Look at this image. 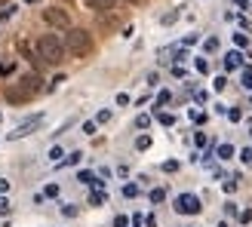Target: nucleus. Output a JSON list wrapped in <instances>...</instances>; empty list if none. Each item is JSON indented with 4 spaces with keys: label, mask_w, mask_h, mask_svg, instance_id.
Here are the masks:
<instances>
[{
    "label": "nucleus",
    "mask_w": 252,
    "mask_h": 227,
    "mask_svg": "<svg viewBox=\"0 0 252 227\" xmlns=\"http://www.w3.org/2000/svg\"><path fill=\"white\" fill-rule=\"evenodd\" d=\"M62 56H65V43H62L56 34H43L40 40H37V58L40 61H46V65H59Z\"/></svg>",
    "instance_id": "nucleus-1"
},
{
    "label": "nucleus",
    "mask_w": 252,
    "mask_h": 227,
    "mask_svg": "<svg viewBox=\"0 0 252 227\" xmlns=\"http://www.w3.org/2000/svg\"><path fill=\"white\" fill-rule=\"evenodd\" d=\"M65 49H68L71 56H77V58L90 56V53H93V37H90V31H83V28H68V34H65Z\"/></svg>",
    "instance_id": "nucleus-2"
},
{
    "label": "nucleus",
    "mask_w": 252,
    "mask_h": 227,
    "mask_svg": "<svg viewBox=\"0 0 252 227\" xmlns=\"http://www.w3.org/2000/svg\"><path fill=\"white\" fill-rule=\"evenodd\" d=\"M37 92H40V77L28 74V77H22V83H16V86H9V89H6V102L19 105V102H28V98L37 95Z\"/></svg>",
    "instance_id": "nucleus-3"
},
{
    "label": "nucleus",
    "mask_w": 252,
    "mask_h": 227,
    "mask_svg": "<svg viewBox=\"0 0 252 227\" xmlns=\"http://www.w3.org/2000/svg\"><path fill=\"white\" fill-rule=\"evenodd\" d=\"M203 209L200 206V199L194 194H182V197H175V212L179 215H197V212Z\"/></svg>",
    "instance_id": "nucleus-4"
},
{
    "label": "nucleus",
    "mask_w": 252,
    "mask_h": 227,
    "mask_svg": "<svg viewBox=\"0 0 252 227\" xmlns=\"http://www.w3.org/2000/svg\"><path fill=\"white\" fill-rule=\"evenodd\" d=\"M43 19L53 25V28H65V31L71 28L68 12H65V9H59V6H46V9H43Z\"/></svg>",
    "instance_id": "nucleus-5"
},
{
    "label": "nucleus",
    "mask_w": 252,
    "mask_h": 227,
    "mask_svg": "<svg viewBox=\"0 0 252 227\" xmlns=\"http://www.w3.org/2000/svg\"><path fill=\"white\" fill-rule=\"evenodd\" d=\"M40 123H43V114H34V117H28L25 123L16 126V132H9V142H12V138H25V135H31Z\"/></svg>",
    "instance_id": "nucleus-6"
},
{
    "label": "nucleus",
    "mask_w": 252,
    "mask_h": 227,
    "mask_svg": "<svg viewBox=\"0 0 252 227\" xmlns=\"http://www.w3.org/2000/svg\"><path fill=\"white\" fill-rule=\"evenodd\" d=\"M240 65H243V56L237 53V49H234V53H228V56H224V68H228V71L240 68Z\"/></svg>",
    "instance_id": "nucleus-7"
},
{
    "label": "nucleus",
    "mask_w": 252,
    "mask_h": 227,
    "mask_svg": "<svg viewBox=\"0 0 252 227\" xmlns=\"http://www.w3.org/2000/svg\"><path fill=\"white\" fill-rule=\"evenodd\" d=\"M117 0H86V6L90 9H98V12H105V9H114Z\"/></svg>",
    "instance_id": "nucleus-8"
},
{
    "label": "nucleus",
    "mask_w": 252,
    "mask_h": 227,
    "mask_svg": "<svg viewBox=\"0 0 252 227\" xmlns=\"http://www.w3.org/2000/svg\"><path fill=\"white\" fill-rule=\"evenodd\" d=\"M216 154H219V160H231L234 157V144H219Z\"/></svg>",
    "instance_id": "nucleus-9"
},
{
    "label": "nucleus",
    "mask_w": 252,
    "mask_h": 227,
    "mask_svg": "<svg viewBox=\"0 0 252 227\" xmlns=\"http://www.w3.org/2000/svg\"><path fill=\"white\" fill-rule=\"evenodd\" d=\"M163 199H166V191H163V187H154V191H151V203H163Z\"/></svg>",
    "instance_id": "nucleus-10"
},
{
    "label": "nucleus",
    "mask_w": 252,
    "mask_h": 227,
    "mask_svg": "<svg viewBox=\"0 0 252 227\" xmlns=\"http://www.w3.org/2000/svg\"><path fill=\"white\" fill-rule=\"evenodd\" d=\"M157 120H160L163 126H172V123H175V117H172V114H166V111H157Z\"/></svg>",
    "instance_id": "nucleus-11"
},
{
    "label": "nucleus",
    "mask_w": 252,
    "mask_h": 227,
    "mask_svg": "<svg viewBox=\"0 0 252 227\" xmlns=\"http://www.w3.org/2000/svg\"><path fill=\"white\" fill-rule=\"evenodd\" d=\"M135 147H138V150H148V147H151V135H138V138H135Z\"/></svg>",
    "instance_id": "nucleus-12"
},
{
    "label": "nucleus",
    "mask_w": 252,
    "mask_h": 227,
    "mask_svg": "<svg viewBox=\"0 0 252 227\" xmlns=\"http://www.w3.org/2000/svg\"><path fill=\"white\" fill-rule=\"evenodd\" d=\"M80 157H83L80 150H74V154H71L68 160H62V166H77V163H80Z\"/></svg>",
    "instance_id": "nucleus-13"
},
{
    "label": "nucleus",
    "mask_w": 252,
    "mask_h": 227,
    "mask_svg": "<svg viewBox=\"0 0 252 227\" xmlns=\"http://www.w3.org/2000/svg\"><path fill=\"white\" fill-rule=\"evenodd\" d=\"M191 120H194L197 126H203V123H206V114H203V111H191Z\"/></svg>",
    "instance_id": "nucleus-14"
},
{
    "label": "nucleus",
    "mask_w": 252,
    "mask_h": 227,
    "mask_svg": "<svg viewBox=\"0 0 252 227\" xmlns=\"http://www.w3.org/2000/svg\"><path fill=\"white\" fill-rule=\"evenodd\" d=\"M90 203H93V206H102V203H105V194H102V191H93Z\"/></svg>",
    "instance_id": "nucleus-15"
},
{
    "label": "nucleus",
    "mask_w": 252,
    "mask_h": 227,
    "mask_svg": "<svg viewBox=\"0 0 252 227\" xmlns=\"http://www.w3.org/2000/svg\"><path fill=\"white\" fill-rule=\"evenodd\" d=\"M135 126H138V129H148V126H151V117H148V114H142V117H135Z\"/></svg>",
    "instance_id": "nucleus-16"
},
{
    "label": "nucleus",
    "mask_w": 252,
    "mask_h": 227,
    "mask_svg": "<svg viewBox=\"0 0 252 227\" xmlns=\"http://www.w3.org/2000/svg\"><path fill=\"white\" fill-rule=\"evenodd\" d=\"M194 65H197V71H200V74H209V61H206V58H197Z\"/></svg>",
    "instance_id": "nucleus-17"
},
{
    "label": "nucleus",
    "mask_w": 252,
    "mask_h": 227,
    "mask_svg": "<svg viewBox=\"0 0 252 227\" xmlns=\"http://www.w3.org/2000/svg\"><path fill=\"white\" fill-rule=\"evenodd\" d=\"M240 117H243L240 108H231V111H228V120H231V123H240Z\"/></svg>",
    "instance_id": "nucleus-18"
},
{
    "label": "nucleus",
    "mask_w": 252,
    "mask_h": 227,
    "mask_svg": "<svg viewBox=\"0 0 252 227\" xmlns=\"http://www.w3.org/2000/svg\"><path fill=\"white\" fill-rule=\"evenodd\" d=\"M169 98H172V95H169V89H163V92L157 95V108H160V105H169Z\"/></svg>",
    "instance_id": "nucleus-19"
},
{
    "label": "nucleus",
    "mask_w": 252,
    "mask_h": 227,
    "mask_svg": "<svg viewBox=\"0 0 252 227\" xmlns=\"http://www.w3.org/2000/svg\"><path fill=\"white\" fill-rule=\"evenodd\" d=\"M43 197H49V199H53V197H59V184H46V191H43Z\"/></svg>",
    "instance_id": "nucleus-20"
},
{
    "label": "nucleus",
    "mask_w": 252,
    "mask_h": 227,
    "mask_svg": "<svg viewBox=\"0 0 252 227\" xmlns=\"http://www.w3.org/2000/svg\"><path fill=\"white\" fill-rule=\"evenodd\" d=\"M123 197H138V184H126L123 187Z\"/></svg>",
    "instance_id": "nucleus-21"
},
{
    "label": "nucleus",
    "mask_w": 252,
    "mask_h": 227,
    "mask_svg": "<svg viewBox=\"0 0 252 227\" xmlns=\"http://www.w3.org/2000/svg\"><path fill=\"white\" fill-rule=\"evenodd\" d=\"M62 157H65V154H62V147H53V150H49V160H53V163H62Z\"/></svg>",
    "instance_id": "nucleus-22"
},
{
    "label": "nucleus",
    "mask_w": 252,
    "mask_h": 227,
    "mask_svg": "<svg viewBox=\"0 0 252 227\" xmlns=\"http://www.w3.org/2000/svg\"><path fill=\"white\" fill-rule=\"evenodd\" d=\"M163 172H179V163H175V160H166V163H163Z\"/></svg>",
    "instance_id": "nucleus-23"
},
{
    "label": "nucleus",
    "mask_w": 252,
    "mask_h": 227,
    "mask_svg": "<svg viewBox=\"0 0 252 227\" xmlns=\"http://www.w3.org/2000/svg\"><path fill=\"white\" fill-rule=\"evenodd\" d=\"M62 215H65V218H74V215H77V206H62Z\"/></svg>",
    "instance_id": "nucleus-24"
},
{
    "label": "nucleus",
    "mask_w": 252,
    "mask_h": 227,
    "mask_svg": "<svg viewBox=\"0 0 252 227\" xmlns=\"http://www.w3.org/2000/svg\"><path fill=\"white\" fill-rule=\"evenodd\" d=\"M243 86H246V89H252V68L243 71Z\"/></svg>",
    "instance_id": "nucleus-25"
},
{
    "label": "nucleus",
    "mask_w": 252,
    "mask_h": 227,
    "mask_svg": "<svg viewBox=\"0 0 252 227\" xmlns=\"http://www.w3.org/2000/svg\"><path fill=\"white\" fill-rule=\"evenodd\" d=\"M203 46H206V53H216V49H219V40H216V37H209Z\"/></svg>",
    "instance_id": "nucleus-26"
},
{
    "label": "nucleus",
    "mask_w": 252,
    "mask_h": 227,
    "mask_svg": "<svg viewBox=\"0 0 252 227\" xmlns=\"http://www.w3.org/2000/svg\"><path fill=\"white\" fill-rule=\"evenodd\" d=\"M175 19H179V12H175V9H172V12H166V16H163L160 22H163V25H172Z\"/></svg>",
    "instance_id": "nucleus-27"
},
{
    "label": "nucleus",
    "mask_w": 252,
    "mask_h": 227,
    "mask_svg": "<svg viewBox=\"0 0 252 227\" xmlns=\"http://www.w3.org/2000/svg\"><path fill=\"white\" fill-rule=\"evenodd\" d=\"M240 160H243V163H252V147H243V150H240Z\"/></svg>",
    "instance_id": "nucleus-28"
},
{
    "label": "nucleus",
    "mask_w": 252,
    "mask_h": 227,
    "mask_svg": "<svg viewBox=\"0 0 252 227\" xmlns=\"http://www.w3.org/2000/svg\"><path fill=\"white\" fill-rule=\"evenodd\" d=\"M114 227H129V218H126V215H117V218H114Z\"/></svg>",
    "instance_id": "nucleus-29"
},
{
    "label": "nucleus",
    "mask_w": 252,
    "mask_h": 227,
    "mask_svg": "<svg viewBox=\"0 0 252 227\" xmlns=\"http://www.w3.org/2000/svg\"><path fill=\"white\" fill-rule=\"evenodd\" d=\"M111 120V111H98V117H95V123H108Z\"/></svg>",
    "instance_id": "nucleus-30"
},
{
    "label": "nucleus",
    "mask_w": 252,
    "mask_h": 227,
    "mask_svg": "<svg viewBox=\"0 0 252 227\" xmlns=\"http://www.w3.org/2000/svg\"><path fill=\"white\" fill-rule=\"evenodd\" d=\"M224 191L234 194V191H237V178H228V181H224Z\"/></svg>",
    "instance_id": "nucleus-31"
},
{
    "label": "nucleus",
    "mask_w": 252,
    "mask_h": 227,
    "mask_svg": "<svg viewBox=\"0 0 252 227\" xmlns=\"http://www.w3.org/2000/svg\"><path fill=\"white\" fill-rule=\"evenodd\" d=\"M194 144H197V147H203V144H206V135H203V132H197V135H194Z\"/></svg>",
    "instance_id": "nucleus-32"
},
{
    "label": "nucleus",
    "mask_w": 252,
    "mask_h": 227,
    "mask_svg": "<svg viewBox=\"0 0 252 227\" xmlns=\"http://www.w3.org/2000/svg\"><path fill=\"white\" fill-rule=\"evenodd\" d=\"M234 43H237V46H246L249 40H246V34H234Z\"/></svg>",
    "instance_id": "nucleus-33"
},
{
    "label": "nucleus",
    "mask_w": 252,
    "mask_h": 227,
    "mask_svg": "<svg viewBox=\"0 0 252 227\" xmlns=\"http://www.w3.org/2000/svg\"><path fill=\"white\" fill-rule=\"evenodd\" d=\"M212 86H216V89L221 92V89H224V86H228V80H224V77H216V83H212Z\"/></svg>",
    "instance_id": "nucleus-34"
},
{
    "label": "nucleus",
    "mask_w": 252,
    "mask_h": 227,
    "mask_svg": "<svg viewBox=\"0 0 252 227\" xmlns=\"http://www.w3.org/2000/svg\"><path fill=\"white\" fill-rule=\"evenodd\" d=\"M240 221H243V224H249V221H252V212H249V209H243V212H240Z\"/></svg>",
    "instance_id": "nucleus-35"
},
{
    "label": "nucleus",
    "mask_w": 252,
    "mask_h": 227,
    "mask_svg": "<svg viewBox=\"0 0 252 227\" xmlns=\"http://www.w3.org/2000/svg\"><path fill=\"white\" fill-rule=\"evenodd\" d=\"M83 132H86V135H93V132H95V123H93V120H90V123H83Z\"/></svg>",
    "instance_id": "nucleus-36"
},
{
    "label": "nucleus",
    "mask_w": 252,
    "mask_h": 227,
    "mask_svg": "<svg viewBox=\"0 0 252 227\" xmlns=\"http://www.w3.org/2000/svg\"><path fill=\"white\" fill-rule=\"evenodd\" d=\"M117 105H120V108H123V105H129V95L120 92V95H117Z\"/></svg>",
    "instance_id": "nucleus-37"
},
{
    "label": "nucleus",
    "mask_w": 252,
    "mask_h": 227,
    "mask_svg": "<svg viewBox=\"0 0 252 227\" xmlns=\"http://www.w3.org/2000/svg\"><path fill=\"white\" fill-rule=\"evenodd\" d=\"M0 212H9V203H6V197L0 194Z\"/></svg>",
    "instance_id": "nucleus-38"
},
{
    "label": "nucleus",
    "mask_w": 252,
    "mask_h": 227,
    "mask_svg": "<svg viewBox=\"0 0 252 227\" xmlns=\"http://www.w3.org/2000/svg\"><path fill=\"white\" fill-rule=\"evenodd\" d=\"M6 191H9V181H6V178H0V194H6Z\"/></svg>",
    "instance_id": "nucleus-39"
},
{
    "label": "nucleus",
    "mask_w": 252,
    "mask_h": 227,
    "mask_svg": "<svg viewBox=\"0 0 252 227\" xmlns=\"http://www.w3.org/2000/svg\"><path fill=\"white\" fill-rule=\"evenodd\" d=\"M145 224H148V227H157V218H154V215H148V218H145Z\"/></svg>",
    "instance_id": "nucleus-40"
},
{
    "label": "nucleus",
    "mask_w": 252,
    "mask_h": 227,
    "mask_svg": "<svg viewBox=\"0 0 252 227\" xmlns=\"http://www.w3.org/2000/svg\"><path fill=\"white\" fill-rule=\"evenodd\" d=\"M219 227H231V224H228V221H221V224H219Z\"/></svg>",
    "instance_id": "nucleus-41"
},
{
    "label": "nucleus",
    "mask_w": 252,
    "mask_h": 227,
    "mask_svg": "<svg viewBox=\"0 0 252 227\" xmlns=\"http://www.w3.org/2000/svg\"><path fill=\"white\" fill-rule=\"evenodd\" d=\"M129 3H142V0H129Z\"/></svg>",
    "instance_id": "nucleus-42"
},
{
    "label": "nucleus",
    "mask_w": 252,
    "mask_h": 227,
    "mask_svg": "<svg viewBox=\"0 0 252 227\" xmlns=\"http://www.w3.org/2000/svg\"><path fill=\"white\" fill-rule=\"evenodd\" d=\"M3 3H6V0H0V6H3Z\"/></svg>",
    "instance_id": "nucleus-43"
}]
</instances>
